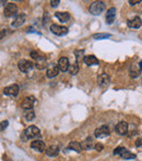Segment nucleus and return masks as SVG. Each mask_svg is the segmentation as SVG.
I'll use <instances>...</instances> for the list:
<instances>
[{
  "label": "nucleus",
  "instance_id": "412c9836",
  "mask_svg": "<svg viewBox=\"0 0 142 161\" xmlns=\"http://www.w3.org/2000/svg\"><path fill=\"white\" fill-rule=\"evenodd\" d=\"M46 65H47V61H46V58L44 57V56H41V57L36 60L35 63V67L37 69H45L46 68Z\"/></svg>",
  "mask_w": 142,
  "mask_h": 161
},
{
  "label": "nucleus",
  "instance_id": "6ab92c4d",
  "mask_svg": "<svg viewBox=\"0 0 142 161\" xmlns=\"http://www.w3.org/2000/svg\"><path fill=\"white\" fill-rule=\"evenodd\" d=\"M140 74H141V69H140L139 66H137V65L130 66V68H129V75H130L131 78H138L139 76H140Z\"/></svg>",
  "mask_w": 142,
  "mask_h": 161
},
{
  "label": "nucleus",
  "instance_id": "4c0bfd02",
  "mask_svg": "<svg viewBox=\"0 0 142 161\" xmlns=\"http://www.w3.org/2000/svg\"><path fill=\"white\" fill-rule=\"evenodd\" d=\"M10 161H11V160H10Z\"/></svg>",
  "mask_w": 142,
  "mask_h": 161
},
{
  "label": "nucleus",
  "instance_id": "f03ea898",
  "mask_svg": "<svg viewBox=\"0 0 142 161\" xmlns=\"http://www.w3.org/2000/svg\"><path fill=\"white\" fill-rule=\"evenodd\" d=\"M90 13L93 15H99L104 10H105V4L102 1H94L90 6Z\"/></svg>",
  "mask_w": 142,
  "mask_h": 161
},
{
  "label": "nucleus",
  "instance_id": "1a4fd4ad",
  "mask_svg": "<svg viewBox=\"0 0 142 161\" xmlns=\"http://www.w3.org/2000/svg\"><path fill=\"white\" fill-rule=\"evenodd\" d=\"M128 129H129V127H128V123L127 122H119L116 125V127H115V130H116V133H117L118 135H121V136H124V135H126L128 133Z\"/></svg>",
  "mask_w": 142,
  "mask_h": 161
},
{
  "label": "nucleus",
  "instance_id": "2f4dec72",
  "mask_svg": "<svg viewBox=\"0 0 142 161\" xmlns=\"http://www.w3.org/2000/svg\"><path fill=\"white\" fill-rule=\"evenodd\" d=\"M103 148H104V147H103V144L97 143V144L95 145V149H96L97 151H102V150H103Z\"/></svg>",
  "mask_w": 142,
  "mask_h": 161
},
{
  "label": "nucleus",
  "instance_id": "7ed1b4c3",
  "mask_svg": "<svg viewBox=\"0 0 142 161\" xmlns=\"http://www.w3.org/2000/svg\"><path fill=\"white\" fill-rule=\"evenodd\" d=\"M18 13V7H17V4H7L4 6V15L6 18H12L14 15H17Z\"/></svg>",
  "mask_w": 142,
  "mask_h": 161
},
{
  "label": "nucleus",
  "instance_id": "423d86ee",
  "mask_svg": "<svg viewBox=\"0 0 142 161\" xmlns=\"http://www.w3.org/2000/svg\"><path fill=\"white\" fill-rule=\"evenodd\" d=\"M19 91H20V88H19L18 85H11V86L6 87L4 89V93L6 95H9V97H17Z\"/></svg>",
  "mask_w": 142,
  "mask_h": 161
},
{
  "label": "nucleus",
  "instance_id": "dca6fc26",
  "mask_svg": "<svg viewBox=\"0 0 142 161\" xmlns=\"http://www.w3.org/2000/svg\"><path fill=\"white\" fill-rule=\"evenodd\" d=\"M59 74V67L58 65H51L47 69V77L48 78H54Z\"/></svg>",
  "mask_w": 142,
  "mask_h": 161
},
{
  "label": "nucleus",
  "instance_id": "a211bd4d",
  "mask_svg": "<svg viewBox=\"0 0 142 161\" xmlns=\"http://www.w3.org/2000/svg\"><path fill=\"white\" fill-rule=\"evenodd\" d=\"M109 81H110V79L106 74H102V75H99V78H97V82H99V85L101 87L108 86V85H109Z\"/></svg>",
  "mask_w": 142,
  "mask_h": 161
},
{
  "label": "nucleus",
  "instance_id": "c756f323",
  "mask_svg": "<svg viewBox=\"0 0 142 161\" xmlns=\"http://www.w3.org/2000/svg\"><path fill=\"white\" fill-rule=\"evenodd\" d=\"M41 56H42V55H41L39 53H36V52H32V53H31V57H32L35 61L37 60V59H38Z\"/></svg>",
  "mask_w": 142,
  "mask_h": 161
},
{
  "label": "nucleus",
  "instance_id": "473e14b6",
  "mask_svg": "<svg viewBox=\"0 0 142 161\" xmlns=\"http://www.w3.org/2000/svg\"><path fill=\"white\" fill-rule=\"evenodd\" d=\"M59 0H51L50 1V4H51V7L53 8H56V7H58V4H59Z\"/></svg>",
  "mask_w": 142,
  "mask_h": 161
},
{
  "label": "nucleus",
  "instance_id": "cd10ccee",
  "mask_svg": "<svg viewBox=\"0 0 142 161\" xmlns=\"http://www.w3.org/2000/svg\"><path fill=\"white\" fill-rule=\"evenodd\" d=\"M75 57H77V64H80L84 57H83V50H77L75 52Z\"/></svg>",
  "mask_w": 142,
  "mask_h": 161
},
{
  "label": "nucleus",
  "instance_id": "b1692460",
  "mask_svg": "<svg viewBox=\"0 0 142 161\" xmlns=\"http://www.w3.org/2000/svg\"><path fill=\"white\" fill-rule=\"evenodd\" d=\"M24 117L26 118V121H33L35 118V112L33 110H26L24 113Z\"/></svg>",
  "mask_w": 142,
  "mask_h": 161
},
{
  "label": "nucleus",
  "instance_id": "f8f14e48",
  "mask_svg": "<svg viewBox=\"0 0 142 161\" xmlns=\"http://www.w3.org/2000/svg\"><path fill=\"white\" fill-rule=\"evenodd\" d=\"M127 24L128 26L131 28V29H139L142 25V22H141V19L139 18V17H135V18L128 20Z\"/></svg>",
  "mask_w": 142,
  "mask_h": 161
},
{
  "label": "nucleus",
  "instance_id": "a878e982",
  "mask_svg": "<svg viewBox=\"0 0 142 161\" xmlns=\"http://www.w3.org/2000/svg\"><path fill=\"white\" fill-rule=\"evenodd\" d=\"M69 72H70V75H72V76H75V75H77L78 74V71H79V66H78V64H73V65H71V66H69Z\"/></svg>",
  "mask_w": 142,
  "mask_h": 161
},
{
  "label": "nucleus",
  "instance_id": "9b49d317",
  "mask_svg": "<svg viewBox=\"0 0 142 161\" xmlns=\"http://www.w3.org/2000/svg\"><path fill=\"white\" fill-rule=\"evenodd\" d=\"M31 148L36 151H38V152H43V151H45L46 146H45V143H44V141H42V140H39V139H36L34 140V141H32Z\"/></svg>",
  "mask_w": 142,
  "mask_h": 161
},
{
  "label": "nucleus",
  "instance_id": "f704fd0d",
  "mask_svg": "<svg viewBox=\"0 0 142 161\" xmlns=\"http://www.w3.org/2000/svg\"><path fill=\"white\" fill-rule=\"evenodd\" d=\"M135 146L137 147H142V137L141 138H138L137 141H135Z\"/></svg>",
  "mask_w": 142,
  "mask_h": 161
},
{
  "label": "nucleus",
  "instance_id": "c85d7f7f",
  "mask_svg": "<svg viewBox=\"0 0 142 161\" xmlns=\"http://www.w3.org/2000/svg\"><path fill=\"white\" fill-rule=\"evenodd\" d=\"M125 150H126V149H125L124 147H117V148L114 150V154H119V156H120Z\"/></svg>",
  "mask_w": 142,
  "mask_h": 161
},
{
  "label": "nucleus",
  "instance_id": "7c9ffc66",
  "mask_svg": "<svg viewBox=\"0 0 142 161\" xmlns=\"http://www.w3.org/2000/svg\"><path fill=\"white\" fill-rule=\"evenodd\" d=\"M8 125H9L8 121H4L2 123H0V130H4L8 127Z\"/></svg>",
  "mask_w": 142,
  "mask_h": 161
},
{
  "label": "nucleus",
  "instance_id": "aec40b11",
  "mask_svg": "<svg viewBox=\"0 0 142 161\" xmlns=\"http://www.w3.org/2000/svg\"><path fill=\"white\" fill-rule=\"evenodd\" d=\"M83 61H84L88 66H95V65H99V59H97L94 55L85 56L84 59H83Z\"/></svg>",
  "mask_w": 142,
  "mask_h": 161
},
{
  "label": "nucleus",
  "instance_id": "5701e85b",
  "mask_svg": "<svg viewBox=\"0 0 142 161\" xmlns=\"http://www.w3.org/2000/svg\"><path fill=\"white\" fill-rule=\"evenodd\" d=\"M68 148H69L70 150L77 151V152H81V150H82L81 144L78 143V141H71V143L69 144Z\"/></svg>",
  "mask_w": 142,
  "mask_h": 161
},
{
  "label": "nucleus",
  "instance_id": "ddd939ff",
  "mask_svg": "<svg viewBox=\"0 0 142 161\" xmlns=\"http://www.w3.org/2000/svg\"><path fill=\"white\" fill-rule=\"evenodd\" d=\"M69 59L67 57H61L58 61V67H59V70H61L62 72L67 71L69 69Z\"/></svg>",
  "mask_w": 142,
  "mask_h": 161
},
{
  "label": "nucleus",
  "instance_id": "f3484780",
  "mask_svg": "<svg viewBox=\"0 0 142 161\" xmlns=\"http://www.w3.org/2000/svg\"><path fill=\"white\" fill-rule=\"evenodd\" d=\"M25 19H26V15H25L24 13L18 15L17 18H15V20L13 21V23H12V28H19V26H21L25 22Z\"/></svg>",
  "mask_w": 142,
  "mask_h": 161
},
{
  "label": "nucleus",
  "instance_id": "72a5a7b5",
  "mask_svg": "<svg viewBox=\"0 0 142 161\" xmlns=\"http://www.w3.org/2000/svg\"><path fill=\"white\" fill-rule=\"evenodd\" d=\"M140 2H141V0H129V4L131 6H135V4H140Z\"/></svg>",
  "mask_w": 142,
  "mask_h": 161
},
{
  "label": "nucleus",
  "instance_id": "20e7f679",
  "mask_svg": "<svg viewBox=\"0 0 142 161\" xmlns=\"http://www.w3.org/2000/svg\"><path fill=\"white\" fill-rule=\"evenodd\" d=\"M50 31H51V33H54V34L57 36H64L69 32L68 28L62 26V25H58V24L50 25Z\"/></svg>",
  "mask_w": 142,
  "mask_h": 161
},
{
  "label": "nucleus",
  "instance_id": "e433bc0d",
  "mask_svg": "<svg viewBox=\"0 0 142 161\" xmlns=\"http://www.w3.org/2000/svg\"><path fill=\"white\" fill-rule=\"evenodd\" d=\"M139 67H140V69L142 70V61H140V65H139Z\"/></svg>",
  "mask_w": 142,
  "mask_h": 161
},
{
  "label": "nucleus",
  "instance_id": "4468645a",
  "mask_svg": "<svg viewBox=\"0 0 142 161\" xmlns=\"http://www.w3.org/2000/svg\"><path fill=\"white\" fill-rule=\"evenodd\" d=\"M116 19V9L115 8H110L107 10L106 13V23L107 24H112Z\"/></svg>",
  "mask_w": 142,
  "mask_h": 161
},
{
  "label": "nucleus",
  "instance_id": "2eb2a0df",
  "mask_svg": "<svg viewBox=\"0 0 142 161\" xmlns=\"http://www.w3.org/2000/svg\"><path fill=\"white\" fill-rule=\"evenodd\" d=\"M59 154V147L56 145H50L46 148V154L48 157H56Z\"/></svg>",
  "mask_w": 142,
  "mask_h": 161
},
{
  "label": "nucleus",
  "instance_id": "393cba45",
  "mask_svg": "<svg viewBox=\"0 0 142 161\" xmlns=\"http://www.w3.org/2000/svg\"><path fill=\"white\" fill-rule=\"evenodd\" d=\"M121 158H124V159H135V154H132V152H130V151L128 150H125L122 154H120Z\"/></svg>",
  "mask_w": 142,
  "mask_h": 161
},
{
  "label": "nucleus",
  "instance_id": "c9c22d12",
  "mask_svg": "<svg viewBox=\"0 0 142 161\" xmlns=\"http://www.w3.org/2000/svg\"><path fill=\"white\" fill-rule=\"evenodd\" d=\"M4 34H6V30H2V31L0 32V39H1V37H4Z\"/></svg>",
  "mask_w": 142,
  "mask_h": 161
},
{
  "label": "nucleus",
  "instance_id": "39448f33",
  "mask_svg": "<svg viewBox=\"0 0 142 161\" xmlns=\"http://www.w3.org/2000/svg\"><path fill=\"white\" fill-rule=\"evenodd\" d=\"M18 67L22 72H28V71H31V70H32V68L34 67V64L30 60L22 59V60L19 61Z\"/></svg>",
  "mask_w": 142,
  "mask_h": 161
},
{
  "label": "nucleus",
  "instance_id": "4be33fe9",
  "mask_svg": "<svg viewBox=\"0 0 142 161\" xmlns=\"http://www.w3.org/2000/svg\"><path fill=\"white\" fill-rule=\"evenodd\" d=\"M55 15L60 22H67L70 19V15L68 12H56Z\"/></svg>",
  "mask_w": 142,
  "mask_h": 161
},
{
  "label": "nucleus",
  "instance_id": "f257e3e1",
  "mask_svg": "<svg viewBox=\"0 0 142 161\" xmlns=\"http://www.w3.org/2000/svg\"><path fill=\"white\" fill-rule=\"evenodd\" d=\"M41 137V130L36 126H28L22 134V139L28 140L33 138H39Z\"/></svg>",
  "mask_w": 142,
  "mask_h": 161
},
{
  "label": "nucleus",
  "instance_id": "9d476101",
  "mask_svg": "<svg viewBox=\"0 0 142 161\" xmlns=\"http://www.w3.org/2000/svg\"><path fill=\"white\" fill-rule=\"evenodd\" d=\"M95 145L96 144L94 143V139L92 137H88L86 139H84L81 143L82 149H84V150H91L93 148H95Z\"/></svg>",
  "mask_w": 142,
  "mask_h": 161
},
{
  "label": "nucleus",
  "instance_id": "0eeeda50",
  "mask_svg": "<svg viewBox=\"0 0 142 161\" xmlns=\"http://www.w3.org/2000/svg\"><path fill=\"white\" fill-rule=\"evenodd\" d=\"M94 134H95V137H97V138H104V137L109 136L110 132H109L108 126L103 125V126H101V127H99V128H96Z\"/></svg>",
  "mask_w": 142,
  "mask_h": 161
},
{
  "label": "nucleus",
  "instance_id": "6e6552de",
  "mask_svg": "<svg viewBox=\"0 0 142 161\" xmlns=\"http://www.w3.org/2000/svg\"><path fill=\"white\" fill-rule=\"evenodd\" d=\"M34 104H35V98L26 97L23 99V101H22L21 107L22 109H24L25 111H26V110H32L33 106H34Z\"/></svg>",
  "mask_w": 142,
  "mask_h": 161
},
{
  "label": "nucleus",
  "instance_id": "bb28decb",
  "mask_svg": "<svg viewBox=\"0 0 142 161\" xmlns=\"http://www.w3.org/2000/svg\"><path fill=\"white\" fill-rule=\"evenodd\" d=\"M110 37V34H106V33H99V34H94L93 35V39H108Z\"/></svg>",
  "mask_w": 142,
  "mask_h": 161
}]
</instances>
